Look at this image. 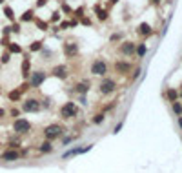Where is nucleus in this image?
Returning <instances> with one entry per match:
<instances>
[{
  "label": "nucleus",
  "mask_w": 182,
  "mask_h": 173,
  "mask_svg": "<svg viewBox=\"0 0 182 173\" xmlns=\"http://www.w3.org/2000/svg\"><path fill=\"white\" fill-rule=\"evenodd\" d=\"M108 71H109V66H108L106 60H102V58H95V60L91 62L89 73H91L93 77H106Z\"/></svg>",
  "instance_id": "nucleus-1"
},
{
  "label": "nucleus",
  "mask_w": 182,
  "mask_h": 173,
  "mask_svg": "<svg viewBox=\"0 0 182 173\" xmlns=\"http://www.w3.org/2000/svg\"><path fill=\"white\" fill-rule=\"evenodd\" d=\"M78 113H80L78 106H77L75 102H71V100H67V102L60 108V119H64V120H67V119H75Z\"/></svg>",
  "instance_id": "nucleus-2"
},
{
  "label": "nucleus",
  "mask_w": 182,
  "mask_h": 173,
  "mask_svg": "<svg viewBox=\"0 0 182 173\" xmlns=\"http://www.w3.org/2000/svg\"><path fill=\"white\" fill-rule=\"evenodd\" d=\"M64 128L60 126V124H49V126H46L44 128V137H46V140H57L58 137H62L64 135Z\"/></svg>",
  "instance_id": "nucleus-3"
},
{
  "label": "nucleus",
  "mask_w": 182,
  "mask_h": 173,
  "mask_svg": "<svg viewBox=\"0 0 182 173\" xmlns=\"http://www.w3.org/2000/svg\"><path fill=\"white\" fill-rule=\"evenodd\" d=\"M113 69H115V73H117V75L126 77V75H129V73H131L133 66H131V62H128L126 58H118V60L113 64Z\"/></svg>",
  "instance_id": "nucleus-4"
},
{
  "label": "nucleus",
  "mask_w": 182,
  "mask_h": 173,
  "mask_svg": "<svg viewBox=\"0 0 182 173\" xmlns=\"http://www.w3.org/2000/svg\"><path fill=\"white\" fill-rule=\"evenodd\" d=\"M47 78V73L44 69H38V71H31L29 75V86L31 88H40Z\"/></svg>",
  "instance_id": "nucleus-5"
},
{
  "label": "nucleus",
  "mask_w": 182,
  "mask_h": 173,
  "mask_svg": "<svg viewBox=\"0 0 182 173\" xmlns=\"http://www.w3.org/2000/svg\"><path fill=\"white\" fill-rule=\"evenodd\" d=\"M42 109V102L38 99H26L22 102V111L24 113H38Z\"/></svg>",
  "instance_id": "nucleus-6"
},
{
  "label": "nucleus",
  "mask_w": 182,
  "mask_h": 173,
  "mask_svg": "<svg viewBox=\"0 0 182 173\" xmlns=\"http://www.w3.org/2000/svg\"><path fill=\"white\" fill-rule=\"evenodd\" d=\"M13 131L18 133V135L29 133V131H31V122H29L27 119H22V117L15 119V122H13Z\"/></svg>",
  "instance_id": "nucleus-7"
},
{
  "label": "nucleus",
  "mask_w": 182,
  "mask_h": 173,
  "mask_svg": "<svg viewBox=\"0 0 182 173\" xmlns=\"http://www.w3.org/2000/svg\"><path fill=\"white\" fill-rule=\"evenodd\" d=\"M115 89H117V82H115L113 78L104 77L102 82L98 84V91H100L102 95H111V93H115Z\"/></svg>",
  "instance_id": "nucleus-8"
},
{
  "label": "nucleus",
  "mask_w": 182,
  "mask_h": 173,
  "mask_svg": "<svg viewBox=\"0 0 182 173\" xmlns=\"http://www.w3.org/2000/svg\"><path fill=\"white\" fill-rule=\"evenodd\" d=\"M62 51H64V55H66L67 58H77L78 53H80V47H78V44H75V42H64V44H62Z\"/></svg>",
  "instance_id": "nucleus-9"
},
{
  "label": "nucleus",
  "mask_w": 182,
  "mask_h": 173,
  "mask_svg": "<svg viewBox=\"0 0 182 173\" xmlns=\"http://www.w3.org/2000/svg\"><path fill=\"white\" fill-rule=\"evenodd\" d=\"M51 75H53L55 78L67 80V77H69V67H67L66 64H57V66H53V69H51Z\"/></svg>",
  "instance_id": "nucleus-10"
},
{
  "label": "nucleus",
  "mask_w": 182,
  "mask_h": 173,
  "mask_svg": "<svg viewBox=\"0 0 182 173\" xmlns=\"http://www.w3.org/2000/svg\"><path fill=\"white\" fill-rule=\"evenodd\" d=\"M153 33H155V31H153L151 24H148V22H140V24L137 26V35H139V36H142V38L151 36Z\"/></svg>",
  "instance_id": "nucleus-11"
},
{
  "label": "nucleus",
  "mask_w": 182,
  "mask_h": 173,
  "mask_svg": "<svg viewBox=\"0 0 182 173\" xmlns=\"http://www.w3.org/2000/svg\"><path fill=\"white\" fill-rule=\"evenodd\" d=\"M20 73H22V78H24V80H29V75H31V58H29V55L24 57L22 66H20Z\"/></svg>",
  "instance_id": "nucleus-12"
},
{
  "label": "nucleus",
  "mask_w": 182,
  "mask_h": 173,
  "mask_svg": "<svg viewBox=\"0 0 182 173\" xmlns=\"http://www.w3.org/2000/svg\"><path fill=\"white\" fill-rule=\"evenodd\" d=\"M135 47H137V44H135V42L126 40V42H122V44H120V53H122V55H126V57H133V55H135Z\"/></svg>",
  "instance_id": "nucleus-13"
},
{
  "label": "nucleus",
  "mask_w": 182,
  "mask_h": 173,
  "mask_svg": "<svg viewBox=\"0 0 182 173\" xmlns=\"http://www.w3.org/2000/svg\"><path fill=\"white\" fill-rule=\"evenodd\" d=\"M89 150H91V144H89V146H84V148H73V150L62 153V161L71 159V157H75V155H80V153H86V151H89Z\"/></svg>",
  "instance_id": "nucleus-14"
},
{
  "label": "nucleus",
  "mask_w": 182,
  "mask_h": 173,
  "mask_svg": "<svg viewBox=\"0 0 182 173\" xmlns=\"http://www.w3.org/2000/svg\"><path fill=\"white\" fill-rule=\"evenodd\" d=\"M0 159L5 161V162H13V161H18V159H20V153H18L16 150H11V148H9V150H5V151L0 155Z\"/></svg>",
  "instance_id": "nucleus-15"
},
{
  "label": "nucleus",
  "mask_w": 182,
  "mask_h": 173,
  "mask_svg": "<svg viewBox=\"0 0 182 173\" xmlns=\"http://www.w3.org/2000/svg\"><path fill=\"white\" fill-rule=\"evenodd\" d=\"M93 11H95L97 18H98L100 22H106V20L109 18V9H108V7L104 9V7H100V5H95V7H93Z\"/></svg>",
  "instance_id": "nucleus-16"
},
{
  "label": "nucleus",
  "mask_w": 182,
  "mask_h": 173,
  "mask_svg": "<svg viewBox=\"0 0 182 173\" xmlns=\"http://www.w3.org/2000/svg\"><path fill=\"white\" fill-rule=\"evenodd\" d=\"M88 91H89V82H88V80H80V82L75 84V93H78V95H88Z\"/></svg>",
  "instance_id": "nucleus-17"
},
{
  "label": "nucleus",
  "mask_w": 182,
  "mask_h": 173,
  "mask_svg": "<svg viewBox=\"0 0 182 173\" xmlns=\"http://www.w3.org/2000/svg\"><path fill=\"white\" fill-rule=\"evenodd\" d=\"M35 18H36V16H35V9H27V11L22 13L20 22H22V24H27V22H33Z\"/></svg>",
  "instance_id": "nucleus-18"
},
{
  "label": "nucleus",
  "mask_w": 182,
  "mask_h": 173,
  "mask_svg": "<svg viewBox=\"0 0 182 173\" xmlns=\"http://www.w3.org/2000/svg\"><path fill=\"white\" fill-rule=\"evenodd\" d=\"M22 95H24V93L16 88V89H13V91L7 93V99H9L11 102H20V100H22Z\"/></svg>",
  "instance_id": "nucleus-19"
},
{
  "label": "nucleus",
  "mask_w": 182,
  "mask_h": 173,
  "mask_svg": "<svg viewBox=\"0 0 182 173\" xmlns=\"http://www.w3.org/2000/svg\"><path fill=\"white\" fill-rule=\"evenodd\" d=\"M146 53H148V46H146L144 42L137 44V47H135V55H137L139 58H144V57H146Z\"/></svg>",
  "instance_id": "nucleus-20"
},
{
  "label": "nucleus",
  "mask_w": 182,
  "mask_h": 173,
  "mask_svg": "<svg viewBox=\"0 0 182 173\" xmlns=\"http://www.w3.org/2000/svg\"><path fill=\"white\" fill-rule=\"evenodd\" d=\"M5 49H7L11 55H20V53H22V46L16 44V42H9V46H7Z\"/></svg>",
  "instance_id": "nucleus-21"
},
{
  "label": "nucleus",
  "mask_w": 182,
  "mask_h": 173,
  "mask_svg": "<svg viewBox=\"0 0 182 173\" xmlns=\"http://www.w3.org/2000/svg\"><path fill=\"white\" fill-rule=\"evenodd\" d=\"M38 151H40V153H51V151H53V142H51V140H44V142L38 146Z\"/></svg>",
  "instance_id": "nucleus-22"
},
{
  "label": "nucleus",
  "mask_w": 182,
  "mask_h": 173,
  "mask_svg": "<svg viewBox=\"0 0 182 173\" xmlns=\"http://www.w3.org/2000/svg\"><path fill=\"white\" fill-rule=\"evenodd\" d=\"M44 49V40H35L29 44V51L31 53H36V51H42Z\"/></svg>",
  "instance_id": "nucleus-23"
},
{
  "label": "nucleus",
  "mask_w": 182,
  "mask_h": 173,
  "mask_svg": "<svg viewBox=\"0 0 182 173\" xmlns=\"http://www.w3.org/2000/svg\"><path fill=\"white\" fill-rule=\"evenodd\" d=\"M4 16L13 24L15 22V11H13V7L11 5H4Z\"/></svg>",
  "instance_id": "nucleus-24"
},
{
  "label": "nucleus",
  "mask_w": 182,
  "mask_h": 173,
  "mask_svg": "<svg viewBox=\"0 0 182 173\" xmlns=\"http://www.w3.org/2000/svg\"><path fill=\"white\" fill-rule=\"evenodd\" d=\"M33 22H35V26H36L40 31H49V27H51V26H49V22H46V20H40V18H35Z\"/></svg>",
  "instance_id": "nucleus-25"
},
{
  "label": "nucleus",
  "mask_w": 182,
  "mask_h": 173,
  "mask_svg": "<svg viewBox=\"0 0 182 173\" xmlns=\"http://www.w3.org/2000/svg\"><path fill=\"white\" fill-rule=\"evenodd\" d=\"M60 9H62V13H64V15H67V16H73V7H71L69 4H66L64 0H60Z\"/></svg>",
  "instance_id": "nucleus-26"
},
{
  "label": "nucleus",
  "mask_w": 182,
  "mask_h": 173,
  "mask_svg": "<svg viewBox=\"0 0 182 173\" xmlns=\"http://www.w3.org/2000/svg\"><path fill=\"white\" fill-rule=\"evenodd\" d=\"M166 99H168L170 102H175V100H179V93H177V89L170 88V89L166 91Z\"/></svg>",
  "instance_id": "nucleus-27"
},
{
  "label": "nucleus",
  "mask_w": 182,
  "mask_h": 173,
  "mask_svg": "<svg viewBox=\"0 0 182 173\" xmlns=\"http://www.w3.org/2000/svg\"><path fill=\"white\" fill-rule=\"evenodd\" d=\"M171 108H173V113H175L177 117H180L182 115V102H179V100L171 102Z\"/></svg>",
  "instance_id": "nucleus-28"
},
{
  "label": "nucleus",
  "mask_w": 182,
  "mask_h": 173,
  "mask_svg": "<svg viewBox=\"0 0 182 173\" xmlns=\"http://www.w3.org/2000/svg\"><path fill=\"white\" fill-rule=\"evenodd\" d=\"M104 120H106V115H104V113H98V115H95V117L91 119L93 124H102Z\"/></svg>",
  "instance_id": "nucleus-29"
},
{
  "label": "nucleus",
  "mask_w": 182,
  "mask_h": 173,
  "mask_svg": "<svg viewBox=\"0 0 182 173\" xmlns=\"http://www.w3.org/2000/svg\"><path fill=\"white\" fill-rule=\"evenodd\" d=\"M84 15H86V13H84V7H82V5H80V7H77V9H73V16H75V18H78V20H80Z\"/></svg>",
  "instance_id": "nucleus-30"
},
{
  "label": "nucleus",
  "mask_w": 182,
  "mask_h": 173,
  "mask_svg": "<svg viewBox=\"0 0 182 173\" xmlns=\"http://www.w3.org/2000/svg\"><path fill=\"white\" fill-rule=\"evenodd\" d=\"M60 15H62L60 11H55V13L49 16V24H57V22H60Z\"/></svg>",
  "instance_id": "nucleus-31"
},
{
  "label": "nucleus",
  "mask_w": 182,
  "mask_h": 173,
  "mask_svg": "<svg viewBox=\"0 0 182 173\" xmlns=\"http://www.w3.org/2000/svg\"><path fill=\"white\" fill-rule=\"evenodd\" d=\"M9 60H11V53H9V51L5 49V51L2 53V57H0V62H2V64H7Z\"/></svg>",
  "instance_id": "nucleus-32"
},
{
  "label": "nucleus",
  "mask_w": 182,
  "mask_h": 173,
  "mask_svg": "<svg viewBox=\"0 0 182 173\" xmlns=\"http://www.w3.org/2000/svg\"><path fill=\"white\" fill-rule=\"evenodd\" d=\"M58 29H60V31H67V29H71V26H69V20H62V22L58 24Z\"/></svg>",
  "instance_id": "nucleus-33"
},
{
  "label": "nucleus",
  "mask_w": 182,
  "mask_h": 173,
  "mask_svg": "<svg viewBox=\"0 0 182 173\" xmlns=\"http://www.w3.org/2000/svg\"><path fill=\"white\" fill-rule=\"evenodd\" d=\"M18 89H20L22 93H26V91H29V89H31V86H29V80H26V82H22V84L18 86Z\"/></svg>",
  "instance_id": "nucleus-34"
},
{
  "label": "nucleus",
  "mask_w": 182,
  "mask_h": 173,
  "mask_svg": "<svg viewBox=\"0 0 182 173\" xmlns=\"http://www.w3.org/2000/svg\"><path fill=\"white\" fill-rule=\"evenodd\" d=\"M78 22H80L82 26H91V24H93V22H91V18H89V16H86V15H84V16H82Z\"/></svg>",
  "instance_id": "nucleus-35"
},
{
  "label": "nucleus",
  "mask_w": 182,
  "mask_h": 173,
  "mask_svg": "<svg viewBox=\"0 0 182 173\" xmlns=\"http://www.w3.org/2000/svg\"><path fill=\"white\" fill-rule=\"evenodd\" d=\"M131 73H133V75H131V78H133V80H137V78H139V75L142 73V67H135Z\"/></svg>",
  "instance_id": "nucleus-36"
},
{
  "label": "nucleus",
  "mask_w": 182,
  "mask_h": 173,
  "mask_svg": "<svg viewBox=\"0 0 182 173\" xmlns=\"http://www.w3.org/2000/svg\"><path fill=\"white\" fill-rule=\"evenodd\" d=\"M11 33H20V24H18V22H13V24H11Z\"/></svg>",
  "instance_id": "nucleus-37"
},
{
  "label": "nucleus",
  "mask_w": 182,
  "mask_h": 173,
  "mask_svg": "<svg viewBox=\"0 0 182 173\" xmlns=\"http://www.w3.org/2000/svg\"><path fill=\"white\" fill-rule=\"evenodd\" d=\"M9 42H11V40H9V36H2L0 46H2V47H7V46H9Z\"/></svg>",
  "instance_id": "nucleus-38"
},
{
  "label": "nucleus",
  "mask_w": 182,
  "mask_h": 173,
  "mask_svg": "<svg viewBox=\"0 0 182 173\" xmlns=\"http://www.w3.org/2000/svg\"><path fill=\"white\" fill-rule=\"evenodd\" d=\"M2 35H4V36H9V35H11V26L2 27Z\"/></svg>",
  "instance_id": "nucleus-39"
},
{
  "label": "nucleus",
  "mask_w": 182,
  "mask_h": 173,
  "mask_svg": "<svg viewBox=\"0 0 182 173\" xmlns=\"http://www.w3.org/2000/svg\"><path fill=\"white\" fill-rule=\"evenodd\" d=\"M122 36H124L122 33H115V35H111V38H109V40H111V42H117V40H120Z\"/></svg>",
  "instance_id": "nucleus-40"
},
{
  "label": "nucleus",
  "mask_w": 182,
  "mask_h": 173,
  "mask_svg": "<svg viewBox=\"0 0 182 173\" xmlns=\"http://www.w3.org/2000/svg\"><path fill=\"white\" fill-rule=\"evenodd\" d=\"M47 2H49V0H36V7H38V9H40V7H44Z\"/></svg>",
  "instance_id": "nucleus-41"
},
{
  "label": "nucleus",
  "mask_w": 182,
  "mask_h": 173,
  "mask_svg": "<svg viewBox=\"0 0 182 173\" xmlns=\"http://www.w3.org/2000/svg\"><path fill=\"white\" fill-rule=\"evenodd\" d=\"M42 55H44V57H46V58H44V60H47V57H49V55H51V49H46V47H44V49H42Z\"/></svg>",
  "instance_id": "nucleus-42"
},
{
  "label": "nucleus",
  "mask_w": 182,
  "mask_h": 173,
  "mask_svg": "<svg viewBox=\"0 0 182 173\" xmlns=\"http://www.w3.org/2000/svg\"><path fill=\"white\" fill-rule=\"evenodd\" d=\"M9 113H11V117H15V119H18V115H20V111H18V109H11Z\"/></svg>",
  "instance_id": "nucleus-43"
},
{
  "label": "nucleus",
  "mask_w": 182,
  "mask_h": 173,
  "mask_svg": "<svg viewBox=\"0 0 182 173\" xmlns=\"http://www.w3.org/2000/svg\"><path fill=\"white\" fill-rule=\"evenodd\" d=\"M115 4H118V0H108V5H109V7H113Z\"/></svg>",
  "instance_id": "nucleus-44"
},
{
  "label": "nucleus",
  "mask_w": 182,
  "mask_h": 173,
  "mask_svg": "<svg viewBox=\"0 0 182 173\" xmlns=\"http://www.w3.org/2000/svg\"><path fill=\"white\" fill-rule=\"evenodd\" d=\"M120 130H122V122H120V124H117V128H115V131H113V133H118Z\"/></svg>",
  "instance_id": "nucleus-45"
},
{
  "label": "nucleus",
  "mask_w": 182,
  "mask_h": 173,
  "mask_svg": "<svg viewBox=\"0 0 182 173\" xmlns=\"http://www.w3.org/2000/svg\"><path fill=\"white\" fill-rule=\"evenodd\" d=\"M2 117H5V109H4V108H0V119H2Z\"/></svg>",
  "instance_id": "nucleus-46"
},
{
  "label": "nucleus",
  "mask_w": 182,
  "mask_h": 173,
  "mask_svg": "<svg viewBox=\"0 0 182 173\" xmlns=\"http://www.w3.org/2000/svg\"><path fill=\"white\" fill-rule=\"evenodd\" d=\"M160 2H162V0H151V4H153V5H159Z\"/></svg>",
  "instance_id": "nucleus-47"
},
{
  "label": "nucleus",
  "mask_w": 182,
  "mask_h": 173,
  "mask_svg": "<svg viewBox=\"0 0 182 173\" xmlns=\"http://www.w3.org/2000/svg\"><path fill=\"white\" fill-rule=\"evenodd\" d=\"M179 126H180V128H182V115H180V117H179Z\"/></svg>",
  "instance_id": "nucleus-48"
},
{
  "label": "nucleus",
  "mask_w": 182,
  "mask_h": 173,
  "mask_svg": "<svg viewBox=\"0 0 182 173\" xmlns=\"http://www.w3.org/2000/svg\"><path fill=\"white\" fill-rule=\"evenodd\" d=\"M4 2H5V0H0V4H2V5H4Z\"/></svg>",
  "instance_id": "nucleus-49"
}]
</instances>
